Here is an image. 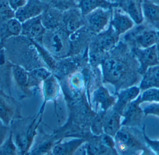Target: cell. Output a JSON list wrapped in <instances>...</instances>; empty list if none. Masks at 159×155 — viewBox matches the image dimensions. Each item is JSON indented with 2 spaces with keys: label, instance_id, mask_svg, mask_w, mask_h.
<instances>
[{
  "label": "cell",
  "instance_id": "7a4b0ae2",
  "mask_svg": "<svg viewBox=\"0 0 159 155\" xmlns=\"http://www.w3.org/2000/svg\"><path fill=\"white\" fill-rule=\"evenodd\" d=\"M116 139L120 151L133 155H155L147 145L142 131L127 126L118 131Z\"/></svg>",
  "mask_w": 159,
  "mask_h": 155
},
{
  "label": "cell",
  "instance_id": "8992f818",
  "mask_svg": "<svg viewBox=\"0 0 159 155\" xmlns=\"http://www.w3.org/2000/svg\"><path fill=\"white\" fill-rule=\"evenodd\" d=\"M113 9L97 8L84 16L85 27L92 33L98 34L102 32L110 22Z\"/></svg>",
  "mask_w": 159,
  "mask_h": 155
},
{
  "label": "cell",
  "instance_id": "9a60e30c",
  "mask_svg": "<svg viewBox=\"0 0 159 155\" xmlns=\"http://www.w3.org/2000/svg\"><path fill=\"white\" fill-rule=\"evenodd\" d=\"M22 23L15 17L0 21V50L7 40L20 35Z\"/></svg>",
  "mask_w": 159,
  "mask_h": 155
},
{
  "label": "cell",
  "instance_id": "cb8c5ba5",
  "mask_svg": "<svg viewBox=\"0 0 159 155\" xmlns=\"http://www.w3.org/2000/svg\"><path fill=\"white\" fill-rule=\"evenodd\" d=\"M48 5L64 12L70 8L77 7L76 0H42Z\"/></svg>",
  "mask_w": 159,
  "mask_h": 155
},
{
  "label": "cell",
  "instance_id": "8fae6325",
  "mask_svg": "<svg viewBox=\"0 0 159 155\" xmlns=\"http://www.w3.org/2000/svg\"><path fill=\"white\" fill-rule=\"evenodd\" d=\"M46 31V29L42 23L41 15L22 22L20 35L41 44Z\"/></svg>",
  "mask_w": 159,
  "mask_h": 155
},
{
  "label": "cell",
  "instance_id": "d6a6232c",
  "mask_svg": "<svg viewBox=\"0 0 159 155\" xmlns=\"http://www.w3.org/2000/svg\"><path fill=\"white\" fill-rule=\"evenodd\" d=\"M10 130V126L6 125L0 120V146L7 138V134Z\"/></svg>",
  "mask_w": 159,
  "mask_h": 155
},
{
  "label": "cell",
  "instance_id": "44dd1931",
  "mask_svg": "<svg viewBox=\"0 0 159 155\" xmlns=\"http://www.w3.org/2000/svg\"><path fill=\"white\" fill-rule=\"evenodd\" d=\"M141 92L140 88L136 86L127 88L121 91L119 96V100L117 105V109L118 112L122 113L126 106L131 102L135 99Z\"/></svg>",
  "mask_w": 159,
  "mask_h": 155
},
{
  "label": "cell",
  "instance_id": "4fadbf2b",
  "mask_svg": "<svg viewBox=\"0 0 159 155\" xmlns=\"http://www.w3.org/2000/svg\"><path fill=\"white\" fill-rule=\"evenodd\" d=\"M118 7L127 14L136 25L144 22L143 0H117Z\"/></svg>",
  "mask_w": 159,
  "mask_h": 155
},
{
  "label": "cell",
  "instance_id": "7402d4cb",
  "mask_svg": "<svg viewBox=\"0 0 159 155\" xmlns=\"http://www.w3.org/2000/svg\"><path fill=\"white\" fill-rule=\"evenodd\" d=\"M50 73L45 69L38 68L29 72L28 87L29 89L38 85L42 81L45 80Z\"/></svg>",
  "mask_w": 159,
  "mask_h": 155
},
{
  "label": "cell",
  "instance_id": "ac0fdd59",
  "mask_svg": "<svg viewBox=\"0 0 159 155\" xmlns=\"http://www.w3.org/2000/svg\"><path fill=\"white\" fill-rule=\"evenodd\" d=\"M77 7L83 16L88 15L97 8L112 9L118 7V3L111 2L108 0H79Z\"/></svg>",
  "mask_w": 159,
  "mask_h": 155
},
{
  "label": "cell",
  "instance_id": "30bf717a",
  "mask_svg": "<svg viewBox=\"0 0 159 155\" xmlns=\"http://www.w3.org/2000/svg\"><path fill=\"white\" fill-rule=\"evenodd\" d=\"M85 25L84 16L78 7L70 8L63 12L62 27L69 35L76 32Z\"/></svg>",
  "mask_w": 159,
  "mask_h": 155
},
{
  "label": "cell",
  "instance_id": "1f68e13d",
  "mask_svg": "<svg viewBox=\"0 0 159 155\" xmlns=\"http://www.w3.org/2000/svg\"><path fill=\"white\" fill-rule=\"evenodd\" d=\"M145 117L154 115L159 117V103H151L143 108Z\"/></svg>",
  "mask_w": 159,
  "mask_h": 155
},
{
  "label": "cell",
  "instance_id": "ffe728a7",
  "mask_svg": "<svg viewBox=\"0 0 159 155\" xmlns=\"http://www.w3.org/2000/svg\"><path fill=\"white\" fill-rule=\"evenodd\" d=\"M139 87L142 92L148 89L159 88V64L147 70L142 75Z\"/></svg>",
  "mask_w": 159,
  "mask_h": 155
},
{
  "label": "cell",
  "instance_id": "4dcf8cb0",
  "mask_svg": "<svg viewBox=\"0 0 159 155\" xmlns=\"http://www.w3.org/2000/svg\"><path fill=\"white\" fill-rule=\"evenodd\" d=\"M143 135L145 141L148 148L155 153V155H159V140H151L146 133L145 125H143Z\"/></svg>",
  "mask_w": 159,
  "mask_h": 155
},
{
  "label": "cell",
  "instance_id": "9c48e42d",
  "mask_svg": "<svg viewBox=\"0 0 159 155\" xmlns=\"http://www.w3.org/2000/svg\"><path fill=\"white\" fill-rule=\"evenodd\" d=\"M48 6L42 0H27L25 4L15 11V18L22 23L42 15Z\"/></svg>",
  "mask_w": 159,
  "mask_h": 155
},
{
  "label": "cell",
  "instance_id": "836d02e7",
  "mask_svg": "<svg viewBox=\"0 0 159 155\" xmlns=\"http://www.w3.org/2000/svg\"><path fill=\"white\" fill-rule=\"evenodd\" d=\"M11 8L16 11L25 4L27 0H7Z\"/></svg>",
  "mask_w": 159,
  "mask_h": 155
},
{
  "label": "cell",
  "instance_id": "52a82bcc",
  "mask_svg": "<svg viewBox=\"0 0 159 155\" xmlns=\"http://www.w3.org/2000/svg\"><path fill=\"white\" fill-rule=\"evenodd\" d=\"M129 47L139 62V73L141 75H143L149 67L159 64L156 45L147 48Z\"/></svg>",
  "mask_w": 159,
  "mask_h": 155
},
{
  "label": "cell",
  "instance_id": "8d00e7d4",
  "mask_svg": "<svg viewBox=\"0 0 159 155\" xmlns=\"http://www.w3.org/2000/svg\"><path fill=\"white\" fill-rule=\"evenodd\" d=\"M116 1H117V0H116Z\"/></svg>",
  "mask_w": 159,
  "mask_h": 155
},
{
  "label": "cell",
  "instance_id": "603a6c76",
  "mask_svg": "<svg viewBox=\"0 0 159 155\" xmlns=\"http://www.w3.org/2000/svg\"><path fill=\"white\" fill-rule=\"evenodd\" d=\"M18 155V152L13 139V134L10 130L8 137L0 146V155Z\"/></svg>",
  "mask_w": 159,
  "mask_h": 155
},
{
  "label": "cell",
  "instance_id": "d4e9b609",
  "mask_svg": "<svg viewBox=\"0 0 159 155\" xmlns=\"http://www.w3.org/2000/svg\"><path fill=\"white\" fill-rule=\"evenodd\" d=\"M120 127V116L118 113L113 114L105 124V132L112 136L116 134Z\"/></svg>",
  "mask_w": 159,
  "mask_h": 155
},
{
  "label": "cell",
  "instance_id": "83f0119b",
  "mask_svg": "<svg viewBox=\"0 0 159 155\" xmlns=\"http://www.w3.org/2000/svg\"><path fill=\"white\" fill-rule=\"evenodd\" d=\"M15 17V11L9 5L7 0H0V21Z\"/></svg>",
  "mask_w": 159,
  "mask_h": 155
},
{
  "label": "cell",
  "instance_id": "ba28073f",
  "mask_svg": "<svg viewBox=\"0 0 159 155\" xmlns=\"http://www.w3.org/2000/svg\"><path fill=\"white\" fill-rule=\"evenodd\" d=\"M141 94L135 99L131 102L123 110V116L125 119L122 125L126 126L140 127L145 117L143 109L140 104H142Z\"/></svg>",
  "mask_w": 159,
  "mask_h": 155
},
{
  "label": "cell",
  "instance_id": "d590c367",
  "mask_svg": "<svg viewBox=\"0 0 159 155\" xmlns=\"http://www.w3.org/2000/svg\"><path fill=\"white\" fill-rule=\"evenodd\" d=\"M156 46H157V52L158 58V61L159 62V39L158 40V41L157 43V44H156Z\"/></svg>",
  "mask_w": 159,
  "mask_h": 155
},
{
  "label": "cell",
  "instance_id": "f546056e",
  "mask_svg": "<svg viewBox=\"0 0 159 155\" xmlns=\"http://www.w3.org/2000/svg\"><path fill=\"white\" fill-rule=\"evenodd\" d=\"M141 101L143 103H159V88L148 89L142 92Z\"/></svg>",
  "mask_w": 159,
  "mask_h": 155
},
{
  "label": "cell",
  "instance_id": "74e56055",
  "mask_svg": "<svg viewBox=\"0 0 159 155\" xmlns=\"http://www.w3.org/2000/svg\"><path fill=\"white\" fill-rule=\"evenodd\" d=\"M0 43H1V41H0Z\"/></svg>",
  "mask_w": 159,
  "mask_h": 155
},
{
  "label": "cell",
  "instance_id": "e0dca14e",
  "mask_svg": "<svg viewBox=\"0 0 159 155\" xmlns=\"http://www.w3.org/2000/svg\"><path fill=\"white\" fill-rule=\"evenodd\" d=\"M63 12L48 6L41 15L43 25L46 30L62 27Z\"/></svg>",
  "mask_w": 159,
  "mask_h": 155
},
{
  "label": "cell",
  "instance_id": "3957f363",
  "mask_svg": "<svg viewBox=\"0 0 159 155\" xmlns=\"http://www.w3.org/2000/svg\"><path fill=\"white\" fill-rule=\"evenodd\" d=\"M159 39V32L143 22L127 32L124 42L129 47L147 48L156 45Z\"/></svg>",
  "mask_w": 159,
  "mask_h": 155
},
{
  "label": "cell",
  "instance_id": "5b68a950",
  "mask_svg": "<svg viewBox=\"0 0 159 155\" xmlns=\"http://www.w3.org/2000/svg\"><path fill=\"white\" fill-rule=\"evenodd\" d=\"M21 108L15 98L0 89V120L5 125L10 126L13 121L22 118Z\"/></svg>",
  "mask_w": 159,
  "mask_h": 155
},
{
  "label": "cell",
  "instance_id": "f1b7e54d",
  "mask_svg": "<svg viewBox=\"0 0 159 155\" xmlns=\"http://www.w3.org/2000/svg\"><path fill=\"white\" fill-rule=\"evenodd\" d=\"M58 85L53 77L47 78L44 83V91L47 98H53L57 93Z\"/></svg>",
  "mask_w": 159,
  "mask_h": 155
},
{
  "label": "cell",
  "instance_id": "277c9868",
  "mask_svg": "<svg viewBox=\"0 0 159 155\" xmlns=\"http://www.w3.org/2000/svg\"><path fill=\"white\" fill-rule=\"evenodd\" d=\"M41 44L54 55L62 56L70 48V36L62 27L46 30Z\"/></svg>",
  "mask_w": 159,
  "mask_h": 155
},
{
  "label": "cell",
  "instance_id": "4316f807",
  "mask_svg": "<svg viewBox=\"0 0 159 155\" xmlns=\"http://www.w3.org/2000/svg\"><path fill=\"white\" fill-rule=\"evenodd\" d=\"M95 94L96 100L100 103L105 109L108 108L114 102V98L110 97L107 91L103 88H99Z\"/></svg>",
  "mask_w": 159,
  "mask_h": 155
},
{
  "label": "cell",
  "instance_id": "5bb4252c",
  "mask_svg": "<svg viewBox=\"0 0 159 155\" xmlns=\"http://www.w3.org/2000/svg\"><path fill=\"white\" fill-rule=\"evenodd\" d=\"M109 23L119 36L132 30L135 24L127 14L122 13L121 9H118V7L113 9V15Z\"/></svg>",
  "mask_w": 159,
  "mask_h": 155
},
{
  "label": "cell",
  "instance_id": "6da1fadb",
  "mask_svg": "<svg viewBox=\"0 0 159 155\" xmlns=\"http://www.w3.org/2000/svg\"><path fill=\"white\" fill-rule=\"evenodd\" d=\"M115 49L116 55L103 63L105 79L124 88L140 84L142 75L139 73V63L128 44L120 41Z\"/></svg>",
  "mask_w": 159,
  "mask_h": 155
},
{
  "label": "cell",
  "instance_id": "e575fe53",
  "mask_svg": "<svg viewBox=\"0 0 159 155\" xmlns=\"http://www.w3.org/2000/svg\"><path fill=\"white\" fill-rule=\"evenodd\" d=\"M103 142L105 144L108 146H111L113 147L114 145V143H113L112 140L107 136H106L103 138Z\"/></svg>",
  "mask_w": 159,
  "mask_h": 155
},
{
  "label": "cell",
  "instance_id": "7c38bea8",
  "mask_svg": "<svg viewBox=\"0 0 159 155\" xmlns=\"http://www.w3.org/2000/svg\"><path fill=\"white\" fill-rule=\"evenodd\" d=\"M120 36L114 30L111 25L108 29L98 34L93 39V47L104 52L114 49L119 42Z\"/></svg>",
  "mask_w": 159,
  "mask_h": 155
},
{
  "label": "cell",
  "instance_id": "2e32d148",
  "mask_svg": "<svg viewBox=\"0 0 159 155\" xmlns=\"http://www.w3.org/2000/svg\"><path fill=\"white\" fill-rule=\"evenodd\" d=\"M144 22L159 32V4L151 0H143Z\"/></svg>",
  "mask_w": 159,
  "mask_h": 155
},
{
  "label": "cell",
  "instance_id": "484cf974",
  "mask_svg": "<svg viewBox=\"0 0 159 155\" xmlns=\"http://www.w3.org/2000/svg\"><path fill=\"white\" fill-rule=\"evenodd\" d=\"M82 143L80 140H75L67 143L58 145L55 147L54 153L55 154L64 155L70 153Z\"/></svg>",
  "mask_w": 159,
  "mask_h": 155
},
{
  "label": "cell",
  "instance_id": "d6986e66",
  "mask_svg": "<svg viewBox=\"0 0 159 155\" xmlns=\"http://www.w3.org/2000/svg\"><path fill=\"white\" fill-rule=\"evenodd\" d=\"M11 74L15 84L18 88L24 94L29 92L28 87L29 72L22 66L9 63Z\"/></svg>",
  "mask_w": 159,
  "mask_h": 155
}]
</instances>
